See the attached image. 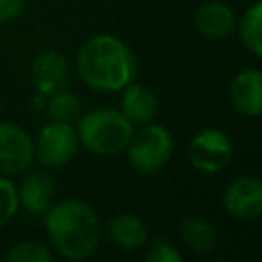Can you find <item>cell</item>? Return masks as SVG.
<instances>
[{"label": "cell", "mask_w": 262, "mask_h": 262, "mask_svg": "<svg viewBox=\"0 0 262 262\" xmlns=\"http://www.w3.org/2000/svg\"><path fill=\"white\" fill-rule=\"evenodd\" d=\"M82 82L102 94H113L133 82L137 61L131 47L115 35L100 33L82 43L76 55Z\"/></svg>", "instance_id": "2"}, {"label": "cell", "mask_w": 262, "mask_h": 262, "mask_svg": "<svg viewBox=\"0 0 262 262\" xmlns=\"http://www.w3.org/2000/svg\"><path fill=\"white\" fill-rule=\"evenodd\" d=\"M121 113L133 123V125H145L151 123L158 115V96L154 90H149L143 84L129 82L125 88H121Z\"/></svg>", "instance_id": "13"}, {"label": "cell", "mask_w": 262, "mask_h": 262, "mask_svg": "<svg viewBox=\"0 0 262 262\" xmlns=\"http://www.w3.org/2000/svg\"><path fill=\"white\" fill-rule=\"evenodd\" d=\"M25 8V0H0V23L14 20Z\"/></svg>", "instance_id": "21"}, {"label": "cell", "mask_w": 262, "mask_h": 262, "mask_svg": "<svg viewBox=\"0 0 262 262\" xmlns=\"http://www.w3.org/2000/svg\"><path fill=\"white\" fill-rule=\"evenodd\" d=\"M6 260L8 262H51L53 260V252H51L49 246L29 239V242L14 244L6 252Z\"/></svg>", "instance_id": "18"}, {"label": "cell", "mask_w": 262, "mask_h": 262, "mask_svg": "<svg viewBox=\"0 0 262 262\" xmlns=\"http://www.w3.org/2000/svg\"><path fill=\"white\" fill-rule=\"evenodd\" d=\"M192 23H194V29H196L205 39L219 41V39H225V37H229L231 33H235L237 18H235L233 10H231L225 2L207 0V2H203V4L194 10Z\"/></svg>", "instance_id": "9"}, {"label": "cell", "mask_w": 262, "mask_h": 262, "mask_svg": "<svg viewBox=\"0 0 262 262\" xmlns=\"http://www.w3.org/2000/svg\"><path fill=\"white\" fill-rule=\"evenodd\" d=\"M229 100L246 117H258L262 108V74L256 68L239 70L229 82Z\"/></svg>", "instance_id": "11"}, {"label": "cell", "mask_w": 262, "mask_h": 262, "mask_svg": "<svg viewBox=\"0 0 262 262\" xmlns=\"http://www.w3.org/2000/svg\"><path fill=\"white\" fill-rule=\"evenodd\" d=\"M16 196H18V207H23L29 215L43 217L55 201V184L49 174L31 172L20 180L16 188Z\"/></svg>", "instance_id": "12"}, {"label": "cell", "mask_w": 262, "mask_h": 262, "mask_svg": "<svg viewBox=\"0 0 262 262\" xmlns=\"http://www.w3.org/2000/svg\"><path fill=\"white\" fill-rule=\"evenodd\" d=\"M70 76L68 57L57 49H45L33 59L31 78L41 94H51L66 86Z\"/></svg>", "instance_id": "10"}, {"label": "cell", "mask_w": 262, "mask_h": 262, "mask_svg": "<svg viewBox=\"0 0 262 262\" xmlns=\"http://www.w3.org/2000/svg\"><path fill=\"white\" fill-rule=\"evenodd\" d=\"M221 203L223 209L235 219H258L262 215V180L252 174L233 178L225 186Z\"/></svg>", "instance_id": "8"}, {"label": "cell", "mask_w": 262, "mask_h": 262, "mask_svg": "<svg viewBox=\"0 0 262 262\" xmlns=\"http://www.w3.org/2000/svg\"><path fill=\"white\" fill-rule=\"evenodd\" d=\"M180 239L182 244L194 252V254H209L215 250L217 246V229L215 225L205 219V217H196V215H186L180 221L178 227Z\"/></svg>", "instance_id": "15"}, {"label": "cell", "mask_w": 262, "mask_h": 262, "mask_svg": "<svg viewBox=\"0 0 262 262\" xmlns=\"http://www.w3.org/2000/svg\"><path fill=\"white\" fill-rule=\"evenodd\" d=\"M145 262H182V254L170 242H156L147 250Z\"/></svg>", "instance_id": "20"}, {"label": "cell", "mask_w": 262, "mask_h": 262, "mask_svg": "<svg viewBox=\"0 0 262 262\" xmlns=\"http://www.w3.org/2000/svg\"><path fill=\"white\" fill-rule=\"evenodd\" d=\"M80 147L96 156H115L125 151L135 125L117 108H92L76 119Z\"/></svg>", "instance_id": "3"}, {"label": "cell", "mask_w": 262, "mask_h": 262, "mask_svg": "<svg viewBox=\"0 0 262 262\" xmlns=\"http://www.w3.org/2000/svg\"><path fill=\"white\" fill-rule=\"evenodd\" d=\"M80 149L78 133L72 123L66 121H49L45 123L37 137L33 139V151L35 158L41 162V166L49 170H59L68 166Z\"/></svg>", "instance_id": "5"}, {"label": "cell", "mask_w": 262, "mask_h": 262, "mask_svg": "<svg viewBox=\"0 0 262 262\" xmlns=\"http://www.w3.org/2000/svg\"><path fill=\"white\" fill-rule=\"evenodd\" d=\"M125 151L133 170L156 174L168 166L174 154V137L164 125L145 123L141 129L133 131Z\"/></svg>", "instance_id": "4"}, {"label": "cell", "mask_w": 262, "mask_h": 262, "mask_svg": "<svg viewBox=\"0 0 262 262\" xmlns=\"http://www.w3.org/2000/svg\"><path fill=\"white\" fill-rule=\"evenodd\" d=\"M18 211L16 184L8 180V176L0 174V227H4Z\"/></svg>", "instance_id": "19"}, {"label": "cell", "mask_w": 262, "mask_h": 262, "mask_svg": "<svg viewBox=\"0 0 262 262\" xmlns=\"http://www.w3.org/2000/svg\"><path fill=\"white\" fill-rule=\"evenodd\" d=\"M33 137L20 125L0 121V174H20L33 164Z\"/></svg>", "instance_id": "7"}, {"label": "cell", "mask_w": 262, "mask_h": 262, "mask_svg": "<svg viewBox=\"0 0 262 262\" xmlns=\"http://www.w3.org/2000/svg\"><path fill=\"white\" fill-rule=\"evenodd\" d=\"M45 111H47V117L51 121L74 123L80 117V100H78V96L72 90H68L63 86V88L47 94Z\"/></svg>", "instance_id": "17"}, {"label": "cell", "mask_w": 262, "mask_h": 262, "mask_svg": "<svg viewBox=\"0 0 262 262\" xmlns=\"http://www.w3.org/2000/svg\"><path fill=\"white\" fill-rule=\"evenodd\" d=\"M106 233L121 250H139L147 244V225L139 215L133 213H119L108 219Z\"/></svg>", "instance_id": "14"}, {"label": "cell", "mask_w": 262, "mask_h": 262, "mask_svg": "<svg viewBox=\"0 0 262 262\" xmlns=\"http://www.w3.org/2000/svg\"><path fill=\"white\" fill-rule=\"evenodd\" d=\"M235 31L239 35V41L246 45V49L260 57L262 55V4L256 2L252 4L242 18L235 25Z\"/></svg>", "instance_id": "16"}, {"label": "cell", "mask_w": 262, "mask_h": 262, "mask_svg": "<svg viewBox=\"0 0 262 262\" xmlns=\"http://www.w3.org/2000/svg\"><path fill=\"white\" fill-rule=\"evenodd\" d=\"M188 162L203 174H217L227 168L233 158V143L221 129L209 127L192 135L186 147Z\"/></svg>", "instance_id": "6"}, {"label": "cell", "mask_w": 262, "mask_h": 262, "mask_svg": "<svg viewBox=\"0 0 262 262\" xmlns=\"http://www.w3.org/2000/svg\"><path fill=\"white\" fill-rule=\"evenodd\" d=\"M43 219L49 244L61 258L80 262L96 254L102 239V223L88 203L80 199L53 203Z\"/></svg>", "instance_id": "1"}]
</instances>
